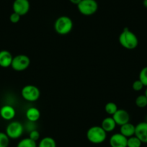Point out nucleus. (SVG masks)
I'll return each instance as SVG.
<instances>
[{
    "label": "nucleus",
    "mask_w": 147,
    "mask_h": 147,
    "mask_svg": "<svg viewBox=\"0 0 147 147\" xmlns=\"http://www.w3.org/2000/svg\"><path fill=\"white\" fill-rule=\"evenodd\" d=\"M118 110V106L113 102H109L105 106V110L106 113L110 115H113V114H115Z\"/></svg>",
    "instance_id": "nucleus-19"
},
{
    "label": "nucleus",
    "mask_w": 147,
    "mask_h": 147,
    "mask_svg": "<svg viewBox=\"0 0 147 147\" xmlns=\"http://www.w3.org/2000/svg\"><path fill=\"white\" fill-rule=\"evenodd\" d=\"M16 115V110L12 106L5 105L0 108V116L5 121H11Z\"/></svg>",
    "instance_id": "nucleus-12"
},
{
    "label": "nucleus",
    "mask_w": 147,
    "mask_h": 147,
    "mask_svg": "<svg viewBox=\"0 0 147 147\" xmlns=\"http://www.w3.org/2000/svg\"><path fill=\"white\" fill-rule=\"evenodd\" d=\"M143 5L144 6V7L147 8V0H144L143 1Z\"/></svg>",
    "instance_id": "nucleus-28"
},
{
    "label": "nucleus",
    "mask_w": 147,
    "mask_h": 147,
    "mask_svg": "<svg viewBox=\"0 0 147 147\" xmlns=\"http://www.w3.org/2000/svg\"><path fill=\"white\" fill-rule=\"evenodd\" d=\"M22 98L28 102H35L40 97V91L38 87L32 84H28L22 87L21 90Z\"/></svg>",
    "instance_id": "nucleus-5"
},
{
    "label": "nucleus",
    "mask_w": 147,
    "mask_h": 147,
    "mask_svg": "<svg viewBox=\"0 0 147 147\" xmlns=\"http://www.w3.org/2000/svg\"><path fill=\"white\" fill-rule=\"evenodd\" d=\"M112 117L117 125H120V126L127 123H129L130 121L129 113L123 109H118L116 113L112 115Z\"/></svg>",
    "instance_id": "nucleus-9"
},
{
    "label": "nucleus",
    "mask_w": 147,
    "mask_h": 147,
    "mask_svg": "<svg viewBox=\"0 0 147 147\" xmlns=\"http://www.w3.org/2000/svg\"><path fill=\"white\" fill-rule=\"evenodd\" d=\"M40 136V132H39L37 129L33 130V131H30V132L29 133V138H30V139L33 140V141H36V142L37 141H38L39 140Z\"/></svg>",
    "instance_id": "nucleus-25"
},
{
    "label": "nucleus",
    "mask_w": 147,
    "mask_h": 147,
    "mask_svg": "<svg viewBox=\"0 0 147 147\" xmlns=\"http://www.w3.org/2000/svg\"><path fill=\"white\" fill-rule=\"evenodd\" d=\"M30 8L29 0H15L12 4L13 12L21 17L28 13Z\"/></svg>",
    "instance_id": "nucleus-8"
},
{
    "label": "nucleus",
    "mask_w": 147,
    "mask_h": 147,
    "mask_svg": "<svg viewBox=\"0 0 147 147\" xmlns=\"http://www.w3.org/2000/svg\"><path fill=\"white\" fill-rule=\"evenodd\" d=\"M25 128L21 123L18 121H12L6 128V134L10 139H18L23 134Z\"/></svg>",
    "instance_id": "nucleus-6"
},
{
    "label": "nucleus",
    "mask_w": 147,
    "mask_h": 147,
    "mask_svg": "<svg viewBox=\"0 0 147 147\" xmlns=\"http://www.w3.org/2000/svg\"><path fill=\"white\" fill-rule=\"evenodd\" d=\"M74 27L72 20L69 17L61 16L54 22V30L59 35H66L70 33Z\"/></svg>",
    "instance_id": "nucleus-3"
},
{
    "label": "nucleus",
    "mask_w": 147,
    "mask_h": 147,
    "mask_svg": "<svg viewBox=\"0 0 147 147\" xmlns=\"http://www.w3.org/2000/svg\"><path fill=\"white\" fill-rule=\"evenodd\" d=\"M135 136L144 144H147V123L141 122L136 125Z\"/></svg>",
    "instance_id": "nucleus-11"
},
{
    "label": "nucleus",
    "mask_w": 147,
    "mask_h": 147,
    "mask_svg": "<svg viewBox=\"0 0 147 147\" xmlns=\"http://www.w3.org/2000/svg\"><path fill=\"white\" fill-rule=\"evenodd\" d=\"M12 59H13V56L9 51H0V66L1 67L8 68L11 66Z\"/></svg>",
    "instance_id": "nucleus-13"
},
{
    "label": "nucleus",
    "mask_w": 147,
    "mask_h": 147,
    "mask_svg": "<svg viewBox=\"0 0 147 147\" xmlns=\"http://www.w3.org/2000/svg\"><path fill=\"white\" fill-rule=\"evenodd\" d=\"M135 130L136 125L131 123H127L121 125L120 128V133L126 138H129L133 136H135Z\"/></svg>",
    "instance_id": "nucleus-16"
},
{
    "label": "nucleus",
    "mask_w": 147,
    "mask_h": 147,
    "mask_svg": "<svg viewBox=\"0 0 147 147\" xmlns=\"http://www.w3.org/2000/svg\"><path fill=\"white\" fill-rule=\"evenodd\" d=\"M30 64V59L27 55L19 54L14 56L12 59L11 67L16 71H22L29 67Z\"/></svg>",
    "instance_id": "nucleus-7"
},
{
    "label": "nucleus",
    "mask_w": 147,
    "mask_h": 147,
    "mask_svg": "<svg viewBox=\"0 0 147 147\" xmlns=\"http://www.w3.org/2000/svg\"><path fill=\"white\" fill-rule=\"evenodd\" d=\"M127 140L128 138L121 133H117L111 136L109 143L111 147H127Z\"/></svg>",
    "instance_id": "nucleus-10"
},
{
    "label": "nucleus",
    "mask_w": 147,
    "mask_h": 147,
    "mask_svg": "<svg viewBox=\"0 0 147 147\" xmlns=\"http://www.w3.org/2000/svg\"><path fill=\"white\" fill-rule=\"evenodd\" d=\"M146 121V123H147V116H146V121Z\"/></svg>",
    "instance_id": "nucleus-30"
},
{
    "label": "nucleus",
    "mask_w": 147,
    "mask_h": 147,
    "mask_svg": "<svg viewBox=\"0 0 147 147\" xmlns=\"http://www.w3.org/2000/svg\"><path fill=\"white\" fill-rule=\"evenodd\" d=\"M38 147H56V142L52 137L46 136L40 140Z\"/></svg>",
    "instance_id": "nucleus-17"
},
{
    "label": "nucleus",
    "mask_w": 147,
    "mask_h": 147,
    "mask_svg": "<svg viewBox=\"0 0 147 147\" xmlns=\"http://www.w3.org/2000/svg\"><path fill=\"white\" fill-rule=\"evenodd\" d=\"M142 144L139 138H137L136 136L129 137L127 140V147H141Z\"/></svg>",
    "instance_id": "nucleus-20"
},
{
    "label": "nucleus",
    "mask_w": 147,
    "mask_h": 147,
    "mask_svg": "<svg viewBox=\"0 0 147 147\" xmlns=\"http://www.w3.org/2000/svg\"><path fill=\"white\" fill-rule=\"evenodd\" d=\"M146 90H145V92H144V94H145L146 97H147V87H146Z\"/></svg>",
    "instance_id": "nucleus-29"
},
{
    "label": "nucleus",
    "mask_w": 147,
    "mask_h": 147,
    "mask_svg": "<svg viewBox=\"0 0 147 147\" xmlns=\"http://www.w3.org/2000/svg\"><path fill=\"white\" fill-rule=\"evenodd\" d=\"M20 18H21L20 15H18V13H15V12H13L12 14H11L10 16H9V20H10V22H12V23L16 24L20 22Z\"/></svg>",
    "instance_id": "nucleus-26"
},
{
    "label": "nucleus",
    "mask_w": 147,
    "mask_h": 147,
    "mask_svg": "<svg viewBox=\"0 0 147 147\" xmlns=\"http://www.w3.org/2000/svg\"><path fill=\"white\" fill-rule=\"evenodd\" d=\"M135 104L139 108H144L147 107V97L145 94H141L136 97L135 100Z\"/></svg>",
    "instance_id": "nucleus-21"
},
{
    "label": "nucleus",
    "mask_w": 147,
    "mask_h": 147,
    "mask_svg": "<svg viewBox=\"0 0 147 147\" xmlns=\"http://www.w3.org/2000/svg\"><path fill=\"white\" fill-rule=\"evenodd\" d=\"M86 136L90 143L100 144L107 138V132L100 125H94L87 130Z\"/></svg>",
    "instance_id": "nucleus-2"
},
{
    "label": "nucleus",
    "mask_w": 147,
    "mask_h": 147,
    "mask_svg": "<svg viewBox=\"0 0 147 147\" xmlns=\"http://www.w3.org/2000/svg\"><path fill=\"white\" fill-rule=\"evenodd\" d=\"M138 80L143 83L144 87H147V66L142 68L139 73Z\"/></svg>",
    "instance_id": "nucleus-23"
},
{
    "label": "nucleus",
    "mask_w": 147,
    "mask_h": 147,
    "mask_svg": "<svg viewBox=\"0 0 147 147\" xmlns=\"http://www.w3.org/2000/svg\"><path fill=\"white\" fill-rule=\"evenodd\" d=\"M9 138L6 133L0 132V147H8L9 144Z\"/></svg>",
    "instance_id": "nucleus-22"
},
{
    "label": "nucleus",
    "mask_w": 147,
    "mask_h": 147,
    "mask_svg": "<svg viewBox=\"0 0 147 147\" xmlns=\"http://www.w3.org/2000/svg\"><path fill=\"white\" fill-rule=\"evenodd\" d=\"M100 126L107 133H110L115 129L117 124L115 123L113 117H107L102 120Z\"/></svg>",
    "instance_id": "nucleus-15"
},
{
    "label": "nucleus",
    "mask_w": 147,
    "mask_h": 147,
    "mask_svg": "<svg viewBox=\"0 0 147 147\" xmlns=\"http://www.w3.org/2000/svg\"><path fill=\"white\" fill-rule=\"evenodd\" d=\"M81 1L82 0H69V2H70L71 3L73 4V5H78V4L80 3Z\"/></svg>",
    "instance_id": "nucleus-27"
},
{
    "label": "nucleus",
    "mask_w": 147,
    "mask_h": 147,
    "mask_svg": "<svg viewBox=\"0 0 147 147\" xmlns=\"http://www.w3.org/2000/svg\"><path fill=\"white\" fill-rule=\"evenodd\" d=\"M17 147H38L36 141L28 138H22L18 142Z\"/></svg>",
    "instance_id": "nucleus-18"
},
{
    "label": "nucleus",
    "mask_w": 147,
    "mask_h": 147,
    "mask_svg": "<svg viewBox=\"0 0 147 147\" xmlns=\"http://www.w3.org/2000/svg\"><path fill=\"white\" fill-rule=\"evenodd\" d=\"M144 85L139 80H136V81H134L132 84L133 90L136 92H139L141 91V90H142L143 88H144Z\"/></svg>",
    "instance_id": "nucleus-24"
},
{
    "label": "nucleus",
    "mask_w": 147,
    "mask_h": 147,
    "mask_svg": "<svg viewBox=\"0 0 147 147\" xmlns=\"http://www.w3.org/2000/svg\"><path fill=\"white\" fill-rule=\"evenodd\" d=\"M77 6L79 12L84 16H91L98 9V3L96 0H82Z\"/></svg>",
    "instance_id": "nucleus-4"
},
{
    "label": "nucleus",
    "mask_w": 147,
    "mask_h": 147,
    "mask_svg": "<svg viewBox=\"0 0 147 147\" xmlns=\"http://www.w3.org/2000/svg\"><path fill=\"white\" fill-rule=\"evenodd\" d=\"M26 118L28 121L31 122H37L40 118V111L35 107H31L27 110Z\"/></svg>",
    "instance_id": "nucleus-14"
},
{
    "label": "nucleus",
    "mask_w": 147,
    "mask_h": 147,
    "mask_svg": "<svg viewBox=\"0 0 147 147\" xmlns=\"http://www.w3.org/2000/svg\"><path fill=\"white\" fill-rule=\"evenodd\" d=\"M118 40L120 44L128 50L135 49L138 45V39L137 36L128 28H125L123 30L120 34Z\"/></svg>",
    "instance_id": "nucleus-1"
}]
</instances>
